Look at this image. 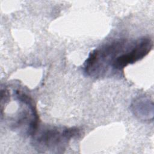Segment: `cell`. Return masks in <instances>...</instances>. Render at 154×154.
Instances as JSON below:
<instances>
[{
  "label": "cell",
  "instance_id": "1",
  "mask_svg": "<svg viewBox=\"0 0 154 154\" xmlns=\"http://www.w3.org/2000/svg\"><path fill=\"white\" fill-rule=\"evenodd\" d=\"M79 133V129L76 127H46L33 135L34 144L43 152L62 153L71 139Z\"/></svg>",
  "mask_w": 154,
  "mask_h": 154
},
{
  "label": "cell",
  "instance_id": "2",
  "mask_svg": "<svg viewBox=\"0 0 154 154\" xmlns=\"http://www.w3.org/2000/svg\"><path fill=\"white\" fill-rule=\"evenodd\" d=\"M126 40L119 39L91 51L84 64V71L87 75H93L105 72L116 58L123 51Z\"/></svg>",
  "mask_w": 154,
  "mask_h": 154
},
{
  "label": "cell",
  "instance_id": "3",
  "mask_svg": "<svg viewBox=\"0 0 154 154\" xmlns=\"http://www.w3.org/2000/svg\"><path fill=\"white\" fill-rule=\"evenodd\" d=\"M153 41L149 37H143L137 40L129 50L119 54L112 64L115 70H121L129 64H133L146 57L152 50Z\"/></svg>",
  "mask_w": 154,
  "mask_h": 154
}]
</instances>
